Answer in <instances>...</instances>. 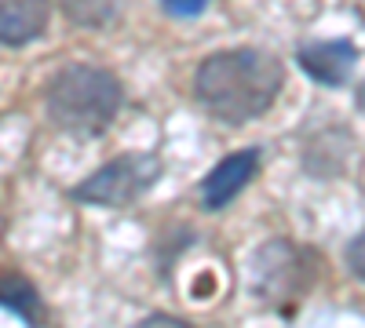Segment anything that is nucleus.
<instances>
[{
	"label": "nucleus",
	"mask_w": 365,
	"mask_h": 328,
	"mask_svg": "<svg viewBox=\"0 0 365 328\" xmlns=\"http://www.w3.org/2000/svg\"><path fill=\"white\" fill-rule=\"evenodd\" d=\"M285 84V66L263 48H234L208 55L194 73V99L223 125L263 117Z\"/></svg>",
	"instance_id": "obj_1"
},
{
	"label": "nucleus",
	"mask_w": 365,
	"mask_h": 328,
	"mask_svg": "<svg viewBox=\"0 0 365 328\" xmlns=\"http://www.w3.org/2000/svg\"><path fill=\"white\" fill-rule=\"evenodd\" d=\"M120 84L110 70H99V66H66L58 70L48 88H44V106H48V117L66 128V132H77V135H99L120 110Z\"/></svg>",
	"instance_id": "obj_2"
},
{
	"label": "nucleus",
	"mask_w": 365,
	"mask_h": 328,
	"mask_svg": "<svg viewBox=\"0 0 365 328\" xmlns=\"http://www.w3.org/2000/svg\"><path fill=\"white\" fill-rule=\"evenodd\" d=\"M161 175V164L158 157H146V154H120L113 161H106L91 179L73 190L77 201H88V204H132L139 201L150 186L158 183Z\"/></svg>",
	"instance_id": "obj_3"
},
{
	"label": "nucleus",
	"mask_w": 365,
	"mask_h": 328,
	"mask_svg": "<svg viewBox=\"0 0 365 328\" xmlns=\"http://www.w3.org/2000/svg\"><path fill=\"white\" fill-rule=\"evenodd\" d=\"M259 168V150H237V154H227L216 168L205 175L201 183V204L208 212H220L227 208L241 190L249 186V179L256 175Z\"/></svg>",
	"instance_id": "obj_4"
},
{
	"label": "nucleus",
	"mask_w": 365,
	"mask_h": 328,
	"mask_svg": "<svg viewBox=\"0 0 365 328\" xmlns=\"http://www.w3.org/2000/svg\"><path fill=\"white\" fill-rule=\"evenodd\" d=\"M51 15L48 0H0V44L19 48L44 33Z\"/></svg>",
	"instance_id": "obj_5"
},
{
	"label": "nucleus",
	"mask_w": 365,
	"mask_h": 328,
	"mask_svg": "<svg viewBox=\"0 0 365 328\" xmlns=\"http://www.w3.org/2000/svg\"><path fill=\"white\" fill-rule=\"evenodd\" d=\"M354 44L351 41H325V44H307L299 51V66L322 84H344L351 66H354Z\"/></svg>",
	"instance_id": "obj_6"
},
{
	"label": "nucleus",
	"mask_w": 365,
	"mask_h": 328,
	"mask_svg": "<svg viewBox=\"0 0 365 328\" xmlns=\"http://www.w3.org/2000/svg\"><path fill=\"white\" fill-rule=\"evenodd\" d=\"M0 307L15 310L29 324L41 321V300H37V292H34V285H29L26 277H19V274H0Z\"/></svg>",
	"instance_id": "obj_7"
},
{
	"label": "nucleus",
	"mask_w": 365,
	"mask_h": 328,
	"mask_svg": "<svg viewBox=\"0 0 365 328\" xmlns=\"http://www.w3.org/2000/svg\"><path fill=\"white\" fill-rule=\"evenodd\" d=\"M63 8L77 26H106L113 18L117 0H63Z\"/></svg>",
	"instance_id": "obj_8"
},
{
	"label": "nucleus",
	"mask_w": 365,
	"mask_h": 328,
	"mask_svg": "<svg viewBox=\"0 0 365 328\" xmlns=\"http://www.w3.org/2000/svg\"><path fill=\"white\" fill-rule=\"evenodd\" d=\"M161 4H165V11L175 15V18H197V15L205 11L208 0H161Z\"/></svg>",
	"instance_id": "obj_9"
},
{
	"label": "nucleus",
	"mask_w": 365,
	"mask_h": 328,
	"mask_svg": "<svg viewBox=\"0 0 365 328\" xmlns=\"http://www.w3.org/2000/svg\"><path fill=\"white\" fill-rule=\"evenodd\" d=\"M132 328H194V324H187V321H179V317H168V314H150V317L135 321Z\"/></svg>",
	"instance_id": "obj_10"
},
{
	"label": "nucleus",
	"mask_w": 365,
	"mask_h": 328,
	"mask_svg": "<svg viewBox=\"0 0 365 328\" xmlns=\"http://www.w3.org/2000/svg\"><path fill=\"white\" fill-rule=\"evenodd\" d=\"M358 106H361V113H365V84L358 88Z\"/></svg>",
	"instance_id": "obj_11"
}]
</instances>
